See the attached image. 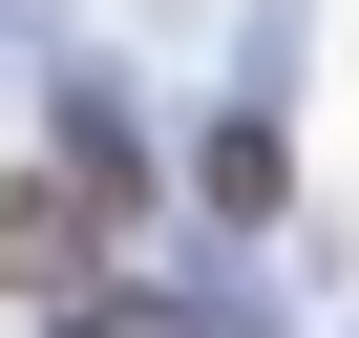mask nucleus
Here are the masks:
<instances>
[{
	"label": "nucleus",
	"mask_w": 359,
	"mask_h": 338,
	"mask_svg": "<svg viewBox=\"0 0 359 338\" xmlns=\"http://www.w3.org/2000/svg\"><path fill=\"white\" fill-rule=\"evenodd\" d=\"M106 254V169H43V191H0V296H64Z\"/></svg>",
	"instance_id": "obj_1"
},
{
	"label": "nucleus",
	"mask_w": 359,
	"mask_h": 338,
	"mask_svg": "<svg viewBox=\"0 0 359 338\" xmlns=\"http://www.w3.org/2000/svg\"><path fill=\"white\" fill-rule=\"evenodd\" d=\"M64 338H191V317H169V296H85Z\"/></svg>",
	"instance_id": "obj_2"
}]
</instances>
